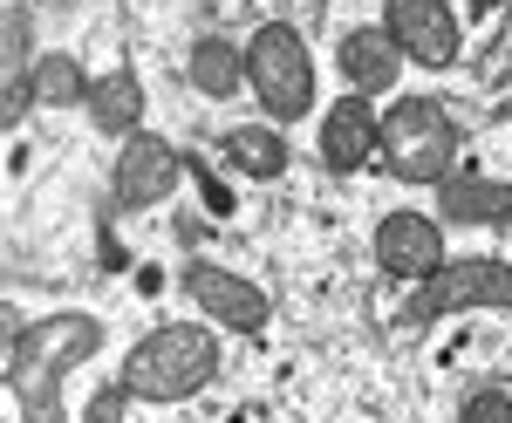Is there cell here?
<instances>
[{"label": "cell", "instance_id": "1", "mask_svg": "<svg viewBox=\"0 0 512 423\" xmlns=\"http://www.w3.org/2000/svg\"><path fill=\"white\" fill-rule=\"evenodd\" d=\"M103 348V321L96 314H41L35 328H14L7 342V383L28 423H69L62 417V376L82 369Z\"/></svg>", "mask_w": 512, "mask_h": 423}, {"label": "cell", "instance_id": "2", "mask_svg": "<svg viewBox=\"0 0 512 423\" xmlns=\"http://www.w3.org/2000/svg\"><path fill=\"white\" fill-rule=\"evenodd\" d=\"M226 348L212 335V321H164L123 355V389L137 403H185L219 376Z\"/></svg>", "mask_w": 512, "mask_h": 423}, {"label": "cell", "instance_id": "3", "mask_svg": "<svg viewBox=\"0 0 512 423\" xmlns=\"http://www.w3.org/2000/svg\"><path fill=\"white\" fill-rule=\"evenodd\" d=\"M246 89L260 96V116L267 123H301V116H315V48L301 41V28H287V21H260L253 35H246Z\"/></svg>", "mask_w": 512, "mask_h": 423}, {"label": "cell", "instance_id": "4", "mask_svg": "<svg viewBox=\"0 0 512 423\" xmlns=\"http://www.w3.org/2000/svg\"><path fill=\"white\" fill-rule=\"evenodd\" d=\"M458 123L437 96H390L383 103V164L403 185H444L458 171Z\"/></svg>", "mask_w": 512, "mask_h": 423}, {"label": "cell", "instance_id": "5", "mask_svg": "<svg viewBox=\"0 0 512 423\" xmlns=\"http://www.w3.org/2000/svg\"><path fill=\"white\" fill-rule=\"evenodd\" d=\"M472 308H512V267L506 260H444L437 273L417 280L410 314L437 321V314H472Z\"/></svg>", "mask_w": 512, "mask_h": 423}, {"label": "cell", "instance_id": "6", "mask_svg": "<svg viewBox=\"0 0 512 423\" xmlns=\"http://www.w3.org/2000/svg\"><path fill=\"white\" fill-rule=\"evenodd\" d=\"M178 287H185V301H198V314L212 321V328H233V335H260L274 308H267V294L246 280V273L219 267V260H185L178 267Z\"/></svg>", "mask_w": 512, "mask_h": 423}, {"label": "cell", "instance_id": "7", "mask_svg": "<svg viewBox=\"0 0 512 423\" xmlns=\"http://www.w3.org/2000/svg\"><path fill=\"white\" fill-rule=\"evenodd\" d=\"M369 253H376V267L390 273V280H410V287H417L424 273H437L451 260V253H444V219L424 212V205H396V212L376 219Z\"/></svg>", "mask_w": 512, "mask_h": 423}, {"label": "cell", "instance_id": "8", "mask_svg": "<svg viewBox=\"0 0 512 423\" xmlns=\"http://www.w3.org/2000/svg\"><path fill=\"white\" fill-rule=\"evenodd\" d=\"M315 157L335 171V178H349V171H362L369 157H383V110H376V96L342 89L315 123Z\"/></svg>", "mask_w": 512, "mask_h": 423}, {"label": "cell", "instance_id": "9", "mask_svg": "<svg viewBox=\"0 0 512 423\" xmlns=\"http://www.w3.org/2000/svg\"><path fill=\"white\" fill-rule=\"evenodd\" d=\"M110 185H117L123 212H158V205H171L178 185H185V157L171 151L164 137H144V130H137V137H123Z\"/></svg>", "mask_w": 512, "mask_h": 423}, {"label": "cell", "instance_id": "10", "mask_svg": "<svg viewBox=\"0 0 512 423\" xmlns=\"http://www.w3.org/2000/svg\"><path fill=\"white\" fill-rule=\"evenodd\" d=\"M383 28L403 41V55L417 69H451L465 28H458V7L451 0H383Z\"/></svg>", "mask_w": 512, "mask_h": 423}, {"label": "cell", "instance_id": "11", "mask_svg": "<svg viewBox=\"0 0 512 423\" xmlns=\"http://www.w3.org/2000/svg\"><path fill=\"white\" fill-rule=\"evenodd\" d=\"M335 69H342V82H349L355 96H390L396 82H403V69H410V55H403V41L376 21V28H349V35H342Z\"/></svg>", "mask_w": 512, "mask_h": 423}, {"label": "cell", "instance_id": "12", "mask_svg": "<svg viewBox=\"0 0 512 423\" xmlns=\"http://www.w3.org/2000/svg\"><path fill=\"white\" fill-rule=\"evenodd\" d=\"M437 192V219L444 226H506V205H512V185L499 178H478V171H451Z\"/></svg>", "mask_w": 512, "mask_h": 423}, {"label": "cell", "instance_id": "13", "mask_svg": "<svg viewBox=\"0 0 512 423\" xmlns=\"http://www.w3.org/2000/svg\"><path fill=\"white\" fill-rule=\"evenodd\" d=\"M89 123H96V137H137L144 130V82H137V69L96 76V89H89Z\"/></svg>", "mask_w": 512, "mask_h": 423}, {"label": "cell", "instance_id": "14", "mask_svg": "<svg viewBox=\"0 0 512 423\" xmlns=\"http://www.w3.org/2000/svg\"><path fill=\"white\" fill-rule=\"evenodd\" d=\"M192 89H198V96H212V103L239 96V89H246V41L198 35L192 41Z\"/></svg>", "mask_w": 512, "mask_h": 423}, {"label": "cell", "instance_id": "15", "mask_svg": "<svg viewBox=\"0 0 512 423\" xmlns=\"http://www.w3.org/2000/svg\"><path fill=\"white\" fill-rule=\"evenodd\" d=\"M28 82H35L41 110H89V89H96V76L82 69V55H69V48H41Z\"/></svg>", "mask_w": 512, "mask_h": 423}, {"label": "cell", "instance_id": "16", "mask_svg": "<svg viewBox=\"0 0 512 423\" xmlns=\"http://www.w3.org/2000/svg\"><path fill=\"white\" fill-rule=\"evenodd\" d=\"M219 144H226V157H233L246 178H287V164H294V157H287V137H280V123H233Z\"/></svg>", "mask_w": 512, "mask_h": 423}, {"label": "cell", "instance_id": "17", "mask_svg": "<svg viewBox=\"0 0 512 423\" xmlns=\"http://www.w3.org/2000/svg\"><path fill=\"white\" fill-rule=\"evenodd\" d=\"M458 423H512V396L506 389H478V396H465Z\"/></svg>", "mask_w": 512, "mask_h": 423}, {"label": "cell", "instance_id": "18", "mask_svg": "<svg viewBox=\"0 0 512 423\" xmlns=\"http://www.w3.org/2000/svg\"><path fill=\"white\" fill-rule=\"evenodd\" d=\"M123 396L130 389H103L96 403H82V423H123Z\"/></svg>", "mask_w": 512, "mask_h": 423}, {"label": "cell", "instance_id": "19", "mask_svg": "<svg viewBox=\"0 0 512 423\" xmlns=\"http://www.w3.org/2000/svg\"><path fill=\"white\" fill-rule=\"evenodd\" d=\"M465 7H472V14H492V7H506V0H465Z\"/></svg>", "mask_w": 512, "mask_h": 423}, {"label": "cell", "instance_id": "20", "mask_svg": "<svg viewBox=\"0 0 512 423\" xmlns=\"http://www.w3.org/2000/svg\"><path fill=\"white\" fill-rule=\"evenodd\" d=\"M506 226H512V205H506Z\"/></svg>", "mask_w": 512, "mask_h": 423}]
</instances>
